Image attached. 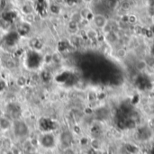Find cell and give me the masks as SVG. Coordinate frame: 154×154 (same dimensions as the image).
I'll return each mask as SVG.
<instances>
[{
	"mask_svg": "<svg viewBox=\"0 0 154 154\" xmlns=\"http://www.w3.org/2000/svg\"><path fill=\"white\" fill-rule=\"evenodd\" d=\"M12 130L16 138L22 139L28 135L29 134V126L25 121L22 119H16L13 121Z\"/></svg>",
	"mask_w": 154,
	"mask_h": 154,
	"instance_id": "1",
	"label": "cell"
},
{
	"mask_svg": "<svg viewBox=\"0 0 154 154\" xmlns=\"http://www.w3.org/2000/svg\"><path fill=\"white\" fill-rule=\"evenodd\" d=\"M38 142L39 144L45 149H53L57 144V139L51 132L42 133L40 135Z\"/></svg>",
	"mask_w": 154,
	"mask_h": 154,
	"instance_id": "2",
	"label": "cell"
},
{
	"mask_svg": "<svg viewBox=\"0 0 154 154\" xmlns=\"http://www.w3.org/2000/svg\"><path fill=\"white\" fill-rule=\"evenodd\" d=\"M92 23L94 25V28H96L97 30H103L108 23V18L102 14H94L93 19H92Z\"/></svg>",
	"mask_w": 154,
	"mask_h": 154,
	"instance_id": "3",
	"label": "cell"
},
{
	"mask_svg": "<svg viewBox=\"0 0 154 154\" xmlns=\"http://www.w3.org/2000/svg\"><path fill=\"white\" fill-rule=\"evenodd\" d=\"M12 125H13V121H11L10 118L6 116L0 117V131L1 132H6L12 129Z\"/></svg>",
	"mask_w": 154,
	"mask_h": 154,
	"instance_id": "4",
	"label": "cell"
},
{
	"mask_svg": "<svg viewBox=\"0 0 154 154\" xmlns=\"http://www.w3.org/2000/svg\"><path fill=\"white\" fill-rule=\"evenodd\" d=\"M72 135L71 134H69V132H65L63 133L62 134H60V143L64 145L65 148H68V147H71L70 144L72 143Z\"/></svg>",
	"mask_w": 154,
	"mask_h": 154,
	"instance_id": "5",
	"label": "cell"
},
{
	"mask_svg": "<svg viewBox=\"0 0 154 154\" xmlns=\"http://www.w3.org/2000/svg\"><path fill=\"white\" fill-rule=\"evenodd\" d=\"M67 29H68L69 32L70 33V35L78 34L79 32V23L69 20L68 23V25H67Z\"/></svg>",
	"mask_w": 154,
	"mask_h": 154,
	"instance_id": "6",
	"label": "cell"
},
{
	"mask_svg": "<svg viewBox=\"0 0 154 154\" xmlns=\"http://www.w3.org/2000/svg\"><path fill=\"white\" fill-rule=\"evenodd\" d=\"M87 38L90 41H95L98 38V32L96 28L94 27H91V28H88L86 30V32H85Z\"/></svg>",
	"mask_w": 154,
	"mask_h": 154,
	"instance_id": "7",
	"label": "cell"
},
{
	"mask_svg": "<svg viewBox=\"0 0 154 154\" xmlns=\"http://www.w3.org/2000/svg\"><path fill=\"white\" fill-rule=\"evenodd\" d=\"M135 68L138 71H144L148 68V63L145 60L140 59L135 62Z\"/></svg>",
	"mask_w": 154,
	"mask_h": 154,
	"instance_id": "8",
	"label": "cell"
},
{
	"mask_svg": "<svg viewBox=\"0 0 154 154\" xmlns=\"http://www.w3.org/2000/svg\"><path fill=\"white\" fill-rule=\"evenodd\" d=\"M49 9H50L51 14H54V15H58V14H60V12H61V7H60V5H58V4H56V3L51 4V5H50Z\"/></svg>",
	"mask_w": 154,
	"mask_h": 154,
	"instance_id": "9",
	"label": "cell"
},
{
	"mask_svg": "<svg viewBox=\"0 0 154 154\" xmlns=\"http://www.w3.org/2000/svg\"><path fill=\"white\" fill-rule=\"evenodd\" d=\"M21 11L24 15L27 14H31L33 12V7L32 6V5L30 4H24L21 6Z\"/></svg>",
	"mask_w": 154,
	"mask_h": 154,
	"instance_id": "10",
	"label": "cell"
},
{
	"mask_svg": "<svg viewBox=\"0 0 154 154\" xmlns=\"http://www.w3.org/2000/svg\"><path fill=\"white\" fill-rule=\"evenodd\" d=\"M69 20H71L73 22H76L78 23H80L83 21L82 18H81V16H80L79 12H74V13H72L71 15H70V19Z\"/></svg>",
	"mask_w": 154,
	"mask_h": 154,
	"instance_id": "11",
	"label": "cell"
},
{
	"mask_svg": "<svg viewBox=\"0 0 154 154\" xmlns=\"http://www.w3.org/2000/svg\"><path fill=\"white\" fill-rule=\"evenodd\" d=\"M137 20H138V18H137V16L135 14H128V19H127L128 23L134 24V23H135L137 22Z\"/></svg>",
	"mask_w": 154,
	"mask_h": 154,
	"instance_id": "12",
	"label": "cell"
},
{
	"mask_svg": "<svg viewBox=\"0 0 154 154\" xmlns=\"http://www.w3.org/2000/svg\"><path fill=\"white\" fill-rule=\"evenodd\" d=\"M64 154H76V152H74V150L71 147H68V148H65Z\"/></svg>",
	"mask_w": 154,
	"mask_h": 154,
	"instance_id": "13",
	"label": "cell"
},
{
	"mask_svg": "<svg viewBox=\"0 0 154 154\" xmlns=\"http://www.w3.org/2000/svg\"><path fill=\"white\" fill-rule=\"evenodd\" d=\"M146 2H147V5H148V6H150V7H154V0H146Z\"/></svg>",
	"mask_w": 154,
	"mask_h": 154,
	"instance_id": "14",
	"label": "cell"
},
{
	"mask_svg": "<svg viewBox=\"0 0 154 154\" xmlns=\"http://www.w3.org/2000/svg\"><path fill=\"white\" fill-rule=\"evenodd\" d=\"M151 32L154 34V23H152V25H151Z\"/></svg>",
	"mask_w": 154,
	"mask_h": 154,
	"instance_id": "15",
	"label": "cell"
},
{
	"mask_svg": "<svg viewBox=\"0 0 154 154\" xmlns=\"http://www.w3.org/2000/svg\"><path fill=\"white\" fill-rule=\"evenodd\" d=\"M152 23H154V14L152 15Z\"/></svg>",
	"mask_w": 154,
	"mask_h": 154,
	"instance_id": "16",
	"label": "cell"
}]
</instances>
